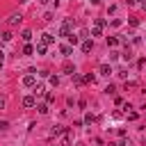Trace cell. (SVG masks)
I'll list each match as a JSON object with an SVG mask.
<instances>
[{"label":"cell","mask_w":146,"mask_h":146,"mask_svg":"<svg viewBox=\"0 0 146 146\" xmlns=\"http://www.w3.org/2000/svg\"><path fill=\"white\" fill-rule=\"evenodd\" d=\"M75 25V21L73 18H66L64 23H62V30H59V36H66L68 39V34H71V27Z\"/></svg>","instance_id":"cell-1"},{"label":"cell","mask_w":146,"mask_h":146,"mask_svg":"<svg viewBox=\"0 0 146 146\" xmlns=\"http://www.w3.org/2000/svg\"><path fill=\"white\" fill-rule=\"evenodd\" d=\"M21 21H23L21 11H14V14H9V18H7V23H9V25H18Z\"/></svg>","instance_id":"cell-2"},{"label":"cell","mask_w":146,"mask_h":146,"mask_svg":"<svg viewBox=\"0 0 146 146\" xmlns=\"http://www.w3.org/2000/svg\"><path fill=\"white\" fill-rule=\"evenodd\" d=\"M23 87H36V78H34L32 73H27V75L23 78Z\"/></svg>","instance_id":"cell-3"},{"label":"cell","mask_w":146,"mask_h":146,"mask_svg":"<svg viewBox=\"0 0 146 146\" xmlns=\"http://www.w3.org/2000/svg\"><path fill=\"white\" fill-rule=\"evenodd\" d=\"M91 50H94V41L91 39H84L82 41V52H91Z\"/></svg>","instance_id":"cell-4"},{"label":"cell","mask_w":146,"mask_h":146,"mask_svg":"<svg viewBox=\"0 0 146 146\" xmlns=\"http://www.w3.org/2000/svg\"><path fill=\"white\" fill-rule=\"evenodd\" d=\"M34 105H36L34 96H25V98H23V107H34Z\"/></svg>","instance_id":"cell-5"},{"label":"cell","mask_w":146,"mask_h":146,"mask_svg":"<svg viewBox=\"0 0 146 146\" xmlns=\"http://www.w3.org/2000/svg\"><path fill=\"white\" fill-rule=\"evenodd\" d=\"M52 41H55V36H52V34H48V32H46V34L41 36V43H46V46H50Z\"/></svg>","instance_id":"cell-6"},{"label":"cell","mask_w":146,"mask_h":146,"mask_svg":"<svg viewBox=\"0 0 146 146\" xmlns=\"http://www.w3.org/2000/svg\"><path fill=\"white\" fill-rule=\"evenodd\" d=\"M59 52H62V55H66V57H68V55H71V52H73V48H71V46H66V43H64V46H59Z\"/></svg>","instance_id":"cell-7"},{"label":"cell","mask_w":146,"mask_h":146,"mask_svg":"<svg viewBox=\"0 0 146 146\" xmlns=\"http://www.w3.org/2000/svg\"><path fill=\"white\" fill-rule=\"evenodd\" d=\"M52 135H66V128L64 125H52Z\"/></svg>","instance_id":"cell-8"},{"label":"cell","mask_w":146,"mask_h":146,"mask_svg":"<svg viewBox=\"0 0 146 146\" xmlns=\"http://www.w3.org/2000/svg\"><path fill=\"white\" fill-rule=\"evenodd\" d=\"M34 52H36V55H46V43H36Z\"/></svg>","instance_id":"cell-9"},{"label":"cell","mask_w":146,"mask_h":146,"mask_svg":"<svg viewBox=\"0 0 146 146\" xmlns=\"http://www.w3.org/2000/svg\"><path fill=\"white\" fill-rule=\"evenodd\" d=\"M110 73H112L110 64H100V75H110Z\"/></svg>","instance_id":"cell-10"},{"label":"cell","mask_w":146,"mask_h":146,"mask_svg":"<svg viewBox=\"0 0 146 146\" xmlns=\"http://www.w3.org/2000/svg\"><path fill=\"white\" fill-rule=\"evenodd\" d=\"M78 41H80V36H75V34L71 32V34H68V46H75Z\"/></svg>","instance_id":"cell-11"},{"label":"cell","mask_w":146,"mask_h":146,"mask_svg":"<svg viewBox=\"0 0 146 146\" xmlns=\"http://www.w3.org/2000/svg\"><path fill=\"white\" fill-rule=\"evenodd\" d=\"M107 46H110V48L119 46V39H116V36H107Z\"/></svg>","instance_id":"cell-12"},{"label":"cell","mask_w":146,"mask_h":146,"mask_svg":"<svg viewBox=\"0 0 146 146\" xmlns=\"http://www.w3.org/2000/svg\"><path fill=\"white\" fill-rule=\"evenodd\" d=\"M0 39H2V41H11V39H14V34H11V32H2V34H0Z\"/></svg>","instance_id":"cell-13"},{"label":"cell","mask_w":146,"mask_h":146,"mask_svg":"<svg viewBox=\"0 0 146 146\" xmlns=\"http://www.w3.org/2000/svg\"><path fill=\"white\" fill-rule=\"evenodd\" d=\"M21 39H23V41H30V39H32V32H30V30H23Z\"/></svg>","instance_id":"cell-14"},{"label":"cell","mask_w":146,"mask_h":146,"mask_svg":"<svg viewBox=\"0 0 146 146\" xmlns=\"http://www.w3.org/2000/svg\"><path fill=\"white\" fill-rule=\"evenodd\" d=\"M64 71H66L68 75H73V73H75V68H73V64H64Z\"/></svg>","instance_id":"cell-15"},{"label":"cell","mask_w":146,"mask_h":146,"mask_svg":"<svg viewBox=\"0 0 146 146\" xmlns=\"http://www.w3.org/2000/svg\"><path fill=\"white\" fill-rule=\"evenodd\" d=\"M34 94H36V96H41V94H46V89H43V84H36V87H34Z\"/></svg>","instance_id":"cell-16"},{"label":"cell","mask_w":146,"mask_h":146,"mask_svg":"<svg viewBox=\"0 0 146 146\" xmlns=\"http://www.w3.org/2000/svg\"><path fill=\"white\" fill-rule=\"evenodd\" d=\"M36 110H39V114H48V105H43V103L36 105Z\"/></svg>","instance_id":"cell-17"},{"label":"cell","mask_w":146,"mask_h":146,"mask_svg":"<svg viewBox=\"0 0 146 146\" xmlns=\"http://www.w3.org/2000/svg\"><path fill=\"white\" fill-rule=\"evenodd\" d=\"M94 121H96V116H94L91 112H89V114H84V123H94Z\"/></svg>","instance_id":"cell-18"},{"label":"cell","mask_w":146,"mask_h":146,"mask_svg":"<svg viewBox=\"0 0 146 146\" xmlns=\"http://www.w3.org/2000/svg\"><path fill=\"white\" fill-rule=\"evenodd\" d=\"M32 52H34V48H32V46H30V43H27V46H25V48H23V55H32Z\"/></svg>","instance_id":"cell-19"},{"label":"cell","mask_w":146,"mask_h":146,"mask_svg":"<svg viewBox=\"0 0 146 146\" xmlns=\"http://www.w3.org/2000/svg\"><path fill=\"white\" fill-rule=\"evenodd\" d=\"M82 80H84V82H87V84H94V80H96V78H94V75H91V73H89V75H84V78H82Z\"/></svg>","instance_id":"cell-20"},{"label":"cell","mask_w":146,"mask_h":146,"mask_svg":"<svg viewBox=\"0 0 146 146\" xmlns=\"http://www.w3.org/2000/svg\"><path fill=\"white\" fill-rule=\"evenodd\" d=\"M100 30H103V27H98V25H94V30H91V34H94V36H100Z\"/></svg>","instance_id":"cell-21"},{"label":"cell","mask_w":146,"mask_h":146,"mask_svg":"<svg viewBox=\"0 0 146 146\" xmlns=\"http://www.w3.org/2000/svg\"><path fill=\"white\" fill-rule=\"evenodd\" d=\"M123 59H132V52H130V48H125V50H123Z\"/></svg>","instance_id":"cell-22"},{"label":"cell","mask_w":146,"mask_h":146,"mask_svg":"<svg viewBox=\"0 0 146 146\" xmlns=\"http://www.w3.org/2000/svg\"><path fill=\"white\" fill-rule=\"evenodd\" d=\"M50 84L57 87V84H59V78H57V75H50Z\"/></svg>","instance_id":"cell-23"},{"label":"cell","mask_w":146,"mask_h":146,"mask_svg":"<svg viewBox=\"0 0 146 146\" xmlns=\"http://www.w3.org/2000/svg\"><path fill=\"white\" fill-rule=\"evenodd\" d=\"M9 128V121H0V132H5Z\"/></svg>","instance_id":"cell-24"},{"label":"cell","mask_w":146,"mask_h":146,"mask_svg":"<svg viewBox=\"0 0 146 146\" xmlns=\"http://www.w3.org/2000/svg\"><path fill=\"white\" fill-rule=\"evenodd\" d=\"M105 23H107L105 18H96V25H98V27H105Z\"/></svg>","instance_id":"cell-25"},{"label":"cell","mask_w":146,"mask_h":146,"mask_svg":"<svg viewBox=\"0 0 146 146\" xmlns=\"http://www.w3.org/2000/svg\"><path fill=\"white\" fill-rule=\"evenodd\" d=\"M5 107V96H0V110Z\"/></svg>","instance_id":"cell-26"},{"label":"cell","mask_w":146,"mask_h":146,"mask_svg":"<svg viewBox=\"0 0 146 146\" xmlns=\"http://www.w3.org/2000/svg\"><path fill=\"white\" fill-rule=\"evenodd\" d=\"M121 146H132V141H121Z\"/></svg>","instance_id":"cell-27"},{"label":"cell","mask_w":146,"mask_h":146,"mask_svg":"<svg viewBox=\"0 0 146 146\" xmlns=\"http://www.w3.org/2000/svg\"><path fill=\"white\" fill-rule=\"evenodd\" d=\"M2 59H5V52H2V50H0V64H2Z\"/></svg>","instance_id":"cell-28"},{"label":"cell","mask_w":146,"mask_h":146,"mask_svg":"<svg viewBox=\"0 0 146 146\" xmlns=\"http://www.w3.org/2000/svg\"><path fill=\"white\" fill-rule=\"evenodd\" d=\"M98 2H100V0H91V5H98Z\"/></svg>","instance_id":"cell-29"},{"label":"cell","mask_w":146,"mask_h":146,"mask_svg":"<svg viewBox=\"0 0 146 146\" xmlns=\"http://www.w3.org/2000/svg\"><path fill=\"white\" fill-rule=\"evenodd\" d=\"M39 2H41V5H46V2H50V0H39Z\"/></svg>","instance_id":"cell-30"},{"label":"cell","mask_w":146,"mask_h":146,"mask_svg":"<svg viewBox=\"0 0 146 146\" xmlns=\"http://www.w3.org/2000/svg\"><path fill=\"white\" fill-rule=\"evenodd\" d=\"M21 2H30V0H21Z\"/></svg>","instance_id":"cell-31"},{"label":"cell","mask_w":146,"mask_h":146,"mask_svg":"<svg viewBox=\"0 0 146 146\" xmlns=\"http://www.w3.org/2000/svg\"><path fill=\"white\" fill-rule=\"evenodd\" d=\"M144 146H146V139H144Z\"/></svg>","instance_id":"cell-32"}]
</instances>
